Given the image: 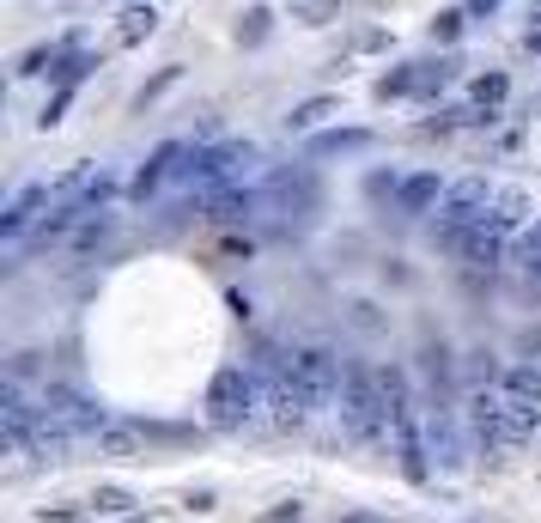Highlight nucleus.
<instances>
[{"label": "nucleus", "instance_id": "0eeeda50", "mask_svg": "<svg viewBox=\"0 0 541 523\" xmlns=\"http://www.w3.org/2000/svg\"><path fill=\"white\" fill-rule=\"evenodd\" d=\"M43 414L61 420L67 432H98V426H104V414H98L80 390H73V384H43Z\"/></svg>", "mask_w": 541, "mask_h": 523}, {"label": "nucleus", "instance_id": "6ab92c4d", "mask_svg": "<svg viewBox=\"0 0 541 523\" xmlns=\"http://www.w3.org/2000/svg\"><path fill=\"white\" fill-rule=\"evenodd\" d=\"M517 268H523L529 280H541V219H535V226L517 238Z\"/></svg>", "mask_w": 541, "mask_h": 523}, {"label": "nucleus", "instance_id": "f8f14e48", "mask_svg": "<svg viewBox=\"0 0 541 523\" xmlns=\"http://www.w3.org/2000/svg\"><path fill=\"white\" fill-rule=\"evenodd\" d=\"M256 195L250 189H219L213 201H207V213L201 219H213V226H250V219H256Z\"/></svg>", "mask_w": 541, "mask_h": 523}, {"label": "nucleus", "instance_id": "4468645a", "mask_svg": "<svg viewBox=\"0 0 541 523\" xmlns=\"http://www.w3.org/2000/svg\"><path fill=\"white\" fill-rule=\"evenodd\" d=\"M541 432V402H517L505 396V444H529Z\"/></svg>", "mask_w": 541, "mask_h": 523}, {"label": "nucleus", "instance_id": "cd10ccee", "mask_svg": "<svg viewBox=\"0 0 541 523\" xmlns=\"http://www.w3.org/2000/svg\"><path fill=\"white\" fill-rule=\"evenodd\" d=\"M43 523H80V511H43Z\"/></svg>", "mask_w": 541, "mask_h": 523}, {"label": "nucleus", "instance_id": "b1692460", "mask_svg": "<svg viewBox=\"0 0 541 523\" xmlns=\"http://www.w3.org/2000/svg\"><path fill=\"white\" fill-rule=\"evenodd\" d=\"M55 61H61V49H31L19 61V73H25V80H31V73H55Z\"/></svg>", "mask_w": 541, "mask_h": 523}, {"label": "nucleus", "instance_id": "9d476101", "mask_svg": "<svg viewBox=\"0 0 541 523\" xmlns=\"http://www.w3.org/2000/svg\"><path fill=\"white\" fill-rule=\"evenodd\" d=\"M92 444H98L104 463H134V457L146 451V432H140L134 420H104V426L92 432Z\"/></svg>", "mask_w": 541, "mask_h": 523}, {"label": "nucleus", "instance_id": "423d86ee", "mask_svg": "<svg viewBox=\"0 0 541 523\" xmlns=\"http://www.w3.org/2000/svg\"><path fill=\"white\" fill-rule=\"evenodd\" d=\"M183 159H189V146H177V140H165V146H152L146 153V165L134 171V183H128V195L134 201H146V195H159L165 183H177V171H183Z\"/></svg>", "mask_w": 541, "mask_h": 523}, {"label": "nucleus", "instance_id": "9b49d317", "mask_svg": "<svg viewBox=\"0 0 541 523\" xmlns=\"http://www.w3.org/2000/svg\"><path fill=\"white\" fill-rule=\"evenodd\" d=\"M505 244H511V238H499V232H487V226H481V219H475V226H469V238H462V244H456V256H462V268H469V274H493V268L505 262Z\"/></svg>", "mask_w": 541, "mask_h": 523}, {"label": "nucleus", "instance_id": "4be33fe9", "mask_svg": "<svg viewBox=\"0 0 541 523\" xmlns=\"http://www.w3.org/2000/svg\"><path fill=\"white\" fill-rule=\"evenodd\" d=\"M365 140H371L365 128H347V134H323V140H317V153H353V146H365Z\"/></svg>", "mask_w": 541, "mask_h": 523}, {"label": "nucleus", "instance_id": "20e7f679", "mask_svg": "<svg viewBox=\"0 0 541 523\" xmlns=\"http://www.w3.org/2000/svg\"><path fill=\"white\" fill-rule=\"evenodd\" d=\"M256 402H262L256 371H244V365H219V371H213V384H207V420H213L219 432L250 426V420H256Z\"/></svg>", "mask_w": 541, "mask_h": 523}, {"label": "nucleus", "instance_id": "f257e3e1", "mask_svg": "<svg viewBox=\"0 0 541 523\" xmlns=\"http://www.w3.org/2000/svg\"><path fill=\"white\" fill-rule=\"evenodd\" d=\"M341 426L353 444H377L390 432V408H383V384L359 359H347V378H341Z\"/></svg>", "mask_w": 541, "mask_h": 523}, {"label": "nucleus", "instance_id": "aec40b11", "mask_svg": "<svg viewBox=\"0 0 541 523\" xmlns=\"http://www.w3.org/2000/svg\"><path fill=\"white\" fill-rule=\"evenodd\" d=\"M110 238V213L98 207V219H80V232H73V250H98Z\"/></svg>", "mask_w": 541, "mask_h": 523}, {"label": "nucleus", "instance_id": "a878e982", "mask_svg": "<svg viewBox=\"0 0 541 523\" xmlns=\"http://www.w3.org/2000/svg\"><path fill=\"white\" fill-rule=\"evenodd\" d=\"M462 13H469V19H493L499 0H462Z\"/></svg>", "mask_w": 541, "mask_h": 523}, {"label": "nucleus", "instance_id": "dca6fc26", "mask_svg": "<svg viewBox=\"0 0 541 523\" xmlns=\"http://www.w3.org/2000/svg\"><path fill=\"white\" fill-rule=\"evenodd\" d=\"M329 116H341V98H304V104L286 110V128H292V134H311V128H323Z\"/></svg>", "mask_w": 541, "mask_h": 523}, {"label": "nucleus", "instance_id": "412c9836", "mask_svg": "<svg viewBox=\"0 0 541 523\" xmlns=\"http://www.w3.org/2000/svg\"><path fill=\"white\" fill-rule=\"evenodd\" d=\"M462 25H469V13H462V7L438 13V19H432V43H456V37H462Z\"/></svg>", "mask_w": 541, "mask_h": 523}, {"label": "nucleus", "instance_id": "39448f33", "mask_svg": "<svg viewBox=\"0 0 541 523\" xmlns=\"http://www.w3.org/2000/svg\"><path fill=\"white\" fill-rule=\"evenodd\" d=\"M493 207V183L487 177H456L450 189H444V207H438V226H432V238H438V250H450L456 256V244L469 238V226Z\"/></svg>", "mask_w": 541, "mask_h": 523}, {"label": "nucleus", "instance_id": "1a4fd4ad", "mask_svg": "<svg viewBox=\"0 0 541 523\" xmlns=\"http://www.w3.org/2000/svg\"><path fill=\"white\" fill-rule=\"evenodd\" d=\"M444 177L438 171H408L402 183H396V213H408V219H426V213H438L444 207Z\"/></svg>", "mask_w": 541, "mask_h": 523}, {"label": "nucleus", "instance_id": "f03ea898", "mask_svg": "<svg viewBox=\"0 0 541 523\" xmlns=\"http://www.w3.org/2000/svg\"><path fill=\"white\" fill-rule=\"evenodd\" d=\"M256 165V146L250 140H219V146H189V159H183V171H177V183L183 189H201V195H219V189H231L244 171Z\"/></svg>", "mask_w": 541, "mask_h": 523}, {"label": "nucleus", "instance_id": "6e6552de", "mask_svg": "<svg viewBox=\"0 0 541 523\" xmlns=\"http://www.w3.org/2000/svg\"><path fill=\"white\" fill-rule=\"evenodd\" d=\"M529 207H535V201H529V189H523V183H499V189H493V207L481 213V226H487V232H499V238H511V232H523V226H529Z\"/></svg>", "mask_w": 541, "mask_h": 523}, {"label": "nucleus", "instance_id": "bb28decb", "mask_svg": "<svg viewBox=\"0 0 541 523\" xmlns=\"http://www.w3.org/2000/svg\"><path fill=\"white\" fill-rule=\"evenodd\" d=\"M298 511H304V505H280V511H274L268 523H298Z\"/></svg>", "mask_w": 541, "mask_h": 523}, {"label": "nucleus", "instance_id": "ddd939ff", "mask_svg": "<svg viewBox=\"0 0 541 523\" xmlns=\"http://www.w3.org/2000/svg\"><path fill=\"white\" fill-rule=\"evenodd\" d=\"M67 444H73V432H67L61 420H49V414H43V426L31 432V444H25V451H31L37 463H67Z\"/></svg>", "mask_w": 541, "mask_h": 523}, {"label": "nucleus", "instance_id": "7ed1b4c3", "mask_svg": "<svg viewBox=\"0 0 541 523\" xmlns=\"http://www.w3.org/2000/svg\"><path fill=\"white\" fill-rule=\"evenodd\" d=\"M286 371L298 378V390L311 396V408H329L341 396V378H347V359L329 347V341H298L286 353Z\"/></svg>", "mask_w": 541, "mask_h": 523}, {"label": "nucleus", "instance_id": "5701e85b", "mask_svg": "<svg viewBox=\"0 0 541 523\" xmlns=\"http://www.w3.org/2000/svg\"><path fill=\"white\" fill-rule=\"evenodd\" d=\"M92 505H98V511H110V517H122V511H134V493H122V487H98V493H92Z\"/></svg>", "mask_w": 541, "mask_h": 523}, {"label": "nucleus", "instance_id": "393cba45", "mask_svg": "<svg viewBox=\"0 0 541 523\" xmlns=\"http://www.w3.org/2000/svg\"><path fill=\"white\" fill-rule=\"evenodd\" d=\"M292 13H298L304 25H323V19L335 13V0H298V7H292Z\"/></svg>", "mask_w": 541, "mask_h": 523}, {"label": "nucleus", "instance_id": "f3484780", "mask_svg": "<svg viewBox=\"0 0 541 523\" xmlns=\"http://www.w3.org/2000/svg\"><path fill=\"white\" fill-rule=\"evenodd\" d=\"M499 390H505V396H517V402H541V371H535V365H511Z\"/></svg>", "mask_w": 541, "mask_h": 523}, {"label": "nucleus", "instance_id": "a211bd4d", "mask_svg": "<svg viewBox=\"0 0 541 523\" xmlns=\"http://www.w3.org/2000/svg\"><path fill=\"white\" fill-rule=\"evenodd\" d=\"M505 92H511V80H505L499 67H493V73H475V110H499Z\"/></svg>", "mask_w": 541, "mask_h": 523}, {"label": "nucleus", "instance_id": "2eb2a0df", "mask_svg": "<svg viewBox=\"0 0 541 523\" xmlns=\"http://www.w3.org/2000/svg\"><path fill=\"white\" fill-rule=\"evenodd\" d=\"M152 31H159V7H152V0H146V7H128V13L116 19V49H134V43H146Z\"/></svg>", "mask_w": 541, "mask_h": 523}]
</instances>
